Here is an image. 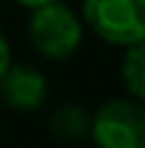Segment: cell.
I'll return each mask as SVG.
<instances>
[{"instance_id": "6da1fadb", "label": "cell", "mask_w": 145, "mask_h": 148, "mask_svg": "<svg viewBox=\"0 0 145 148\" xmlns=\"http://www.w3.org/2000/svg\"><path fill=\"white\" fill-rule=\"evenodd\" d=\"M29 43L46 60H68L83 46L85 26L66 0H51L29 9Z\"/></svg>"}, {"instance_id": "7a4b0ae2", "label": "cell", "mask_w": 145, "mask_h": 148, "mask_svg": "<svg viewBox=\"0 0 145 148\" xmlns=\"http://www.w3.org/2000/svg\"><path fill=\"white\" fill-rule=\"evenodd\" d=\"M80 20L111 46H134L145 40V0H83Z\"/></svg>"}, {"instance_id": "3957f363", "label": "cell", "mask_w": 145, "mask_h": 148, "mask_svg": "<svg viewBox=\"0 0 145 148\" xmlns=\"http://www.w3.org/2000/svg\"><path fill=\"white\" fill-rule=\"evenodd\" d=\"M88 140L97 148H145V111L140 100L120 97L91 114Z\"/></svg>"}, {"instance_id": "277c9868", "label": "cell", "mask_w": 145, "mask_h": 148, "mask_svg": "<svg viewBox=\"0 0 145 148\" xmlns=\"http://www.w3.org/2000/svg\"><path fill=\"white\" fill-rule=\"evenodd\" d=\"M49 97L46 74L29 63H9L0 74V100L14 111H37Z\"/></svg>"}, {"instance_id": "5b68a950", "label": "cell", "mask_w": 145, "mask_h": 148, "mask_svg": "<svg viewBox=\"0 0 145 148\" xmlns=\"http://www.w3.org/2000/svg\"><path fill=\"white\" fill-rule=\"evenodd\" d=\"M49 131L54 134L60 143H80L88 140L91 131V111H85L77 103H66L51 111L49 117Z\"/></svg>"}, {"instance_id": "8992f818", "label": "cell", "mask_w": 145, "mask_h": 148, "mask_svg": "<svg viewBox=\"0 0 145 148\" xmlns=\"http://www.w3.org/2000/svg\"><path fill=\"white\" fill-rule=\"evenodd\" d=\"M120 80H122V88L131 100H145V49L142 43H134L125 46V54L120 63Z\"/></svg>"}, {"instance_id": "52a82bcc", "label": "cell", "mask_w": 145, "mask_h": 148, "mask_svg": "<svg viewBox=\"0 0 145 148\" xmlns=\"http://www.w3.org/2000/svg\"><path fill=\"white\" fill-rule=\"evenodd\" d=\"M9 63H12V46H9V37L0 29V74L9 69Z\"/></svg>"}, {"instance_id": "ba28073f", "label": "cell", "mask_w": 145, "mask_h": 148, "mask_svg": "<svg viewBox=\"0 0 145 148\" xmlns=\"http://www.w3.org/2000/svg\"><path fill=\"white\" fill-rule=\"evenodd\" d=\"M17 6H23V9H34V6H43V3H51V0H14Z\"/></svg>"}]
</instances>
